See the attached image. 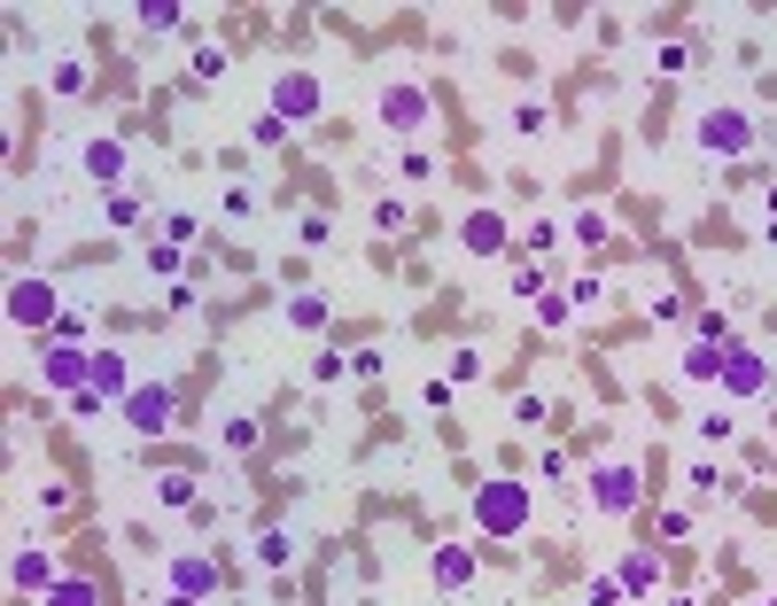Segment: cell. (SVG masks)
Segmentation results:
<instances>
[{
    "instance_id": "obj_1",
    "label": "cell",
    "mask_w": 777,
    "mask_h": 606,
    "mask_svg": "<svg viewBox=\"0 0 777 606\" xmlns=\"http://www.w3.org/2000/svg\"><path fill=\"white\" fill-rule=\"evenodd\" d=\"M467 522H475V537L513 545V537H529V522H537V490L513 482V474H490V482L467 498Z\"/></svg>"
},
{
    "instance_id": "obj_2",
    "label": "cell",
    "mask_w": 777,
    "mask_h": 606,
    "mask_svg": "<svg viewBox=\"0 0 777 606\" xmlns=\"http://www.w3.org/2000/svg\"><path fill=\"white\" fill-rule=\"evenodd\" d=\"M583 490H591V513L598 522H630V513L645 505V467L638 459H591V474H583Z\"/></svg>"
},
{
    "instance_id": "obj_3",
    "label": "cell",
    "mask_w": 777,
    "mask_h": 606,
    "mask_svg": "<svg viewBox=\"0 0 777 606\" xmlns=\"http://www.w3.org/2000/svg\"><path fill=\"white\" fill-rule=\"evenodd\" d=\"M427 110H436V102H427L420 78H389L381 94H374V117H381V133H397V140H420V133H427Z\"/></svg>"
},
{
    "instance_id": "obj_4",
    "label": "cell",
    "mask_w": 777,
    "mask_h": 606,
    "mask_svg": "<svg viewBox=\"0 0 777 606\" xmlns=\"http://www.w3.org/2000/svg\"><path fill=\"white\" fill-rule=\"evenodd\" d=\"M693 140H700V156H716V163H746V156H754V117H746V110H700V117H693Z\"/></svg>"
},
{
    "instance_id": "obj_5",
    "label": "cell",
    "mask_w": 777,
    "mask_h": 606,
    "mask_svg": "<svg viewBox=\"0 0 777 606\" xmlns=\"http://www.w3.org/2000/svg\"><path fill=\"white\" fill-rule=\"evenodd\" d=\"M723 404H762L769 389H777V366L754 351V342H731V351H723Z\"/></svg>"
},
{
    "instance_id": "obj_6",
    "label": "cell",
    "mask_w": 777,
    "mask_h": 606,
    "mask_svg": "<svg viewBox=\"0 0 777 606\" xmlns=\"http://www.w3.org/2000/svg\"><path fill=\"white\" fill-rule=\"evenodd\" d=\"M55 319H62L55 281H47V273H16V281H9V327H16V334H47Z\"/></svg>"
},
{
    "instance_id": "obj_7",
    "label": "cell",
    "mask_w": 777,
    "mask_h": 606,
    "mask_svg": "<svg viewBox=\"0 0 777 606\" xmlns=\"http://www.w3.org/2000/svg\"><path fill=\"white\" fill-rule=\"evenodd\" d=\"M32 374H39V389H47V397H62V404H70L78 389H94V342H85V351H70V342H47Z\"/></svg>"
},
{
    "instance_id": "obj_8",
    "label": "cell",
    "mask_w": 777,
    "mask_h": 606,
    "mask_svg": "<svg viewBox=\"0 0 777 606\" xmlns=\"http://www.w3.org/2000/svg\"><path fill=\"white\" fill-rule=\"evenodd\" d=\"M117 412H125V427L140 444H156V436H171V420H180V389H171V381H140Z\"/></svg>"
},
{
    "instance_id": "obj_9",
    "label": "cell",
    "mask_w": 777,
    "mask_h": 606,
    "mask_svg": "<svg viewBox=\"0 0 777 606\" xmlns=\"http://www.w3.org/2000/svg\"><path fill=\"white\" fill-rule=\"evenodd\" d=\"M265 110H273L288 133H296V125H311V117L327 110V85H319V70H281V78H273V102H265Z\"/></svg>"
},
{
    "instance_id": "obj_10",
    "label": "cell",
    "mask_w": 777,
    "mask_h": 606,
    "mask_svg": "<svg viewBox=\"0 0 777 606\" xmlns=\"http://www.w3.org/2000/svg\"><path fill=\"white\" fill-rule=\"evenodd\" d=\"M55 583H62L55 552H47V545H32V537H16V545H9V591H24V598H47Z\"/></svg>"
},
{
    "instance_id": "obj_11",
    "label": "cell",
    "mask_w": 777,
    "mask_h": 606,
    "mask_svg": "<svg viewBox=\"0 0 777 606\" xmlns=\"http://www.w3.org/2000/svg\"><path fill=\"white\" fill-rule=\"evenodd\" d=\"M459 241H467V256H505V249H513V226H505L498 203H475V210L459 218Z\"/></svg>"
},
{
    "instance_id": "obj_12",
    "label": "cell",
    "mask_w": 777,
    "mask_h": 606,
    "mask_svg": "<svg viewBox=\"0 0 777 606\" xmlns=\"http://www.w3.org/2000/svg\"><path fill=\"white\" fill-rule=\"evenodd\" d=\"M475 568H482V560H475V552H467L459 537H444L436 552H427V583H436L444 598H459V591H475Z\"/></svg>"
},
{
    "instance_id": "obj_13",
    "label": "cell",
    "mask_w": 777,
    "mask_h": 606,
    "mask_svg": "<svg viewBox=\"0 0 777 606\" xmlns=\"http://www.w3.org/2000/svg\"><path fill=\"white\" fill-rule=\"evenodd\" d=\"M163 591H187V598H218V560L210 552H171V568H163Z\"/></svg>"
},
{
    "instance_id": "obj_14",
    "label": "cell",
    "mask_w": 777,
    "mask_h": 606,
    "mask_svg": "<svg viewBox=\"0 0 777 606\" xmlns=\"http://www.w3.org/2000/svg\"><path fill=\"white\" fill-rule=\"evenodd\" d=\"M78 171H85L102 195H125V140H110V133L85 140V148H78Z\"/></svg>"
},
{
    "instance_id": "obj_15",
    "label": "cell",
    "mask_w": 777,
    "mask_h": 606,
    "mask_svg": "<svg viewBox=\"0 0 777 606\" xmlns=\"http://www.w3.org/2000/svg\"><path fill=\"white\" fill-rule=\"evenodd\" d=\"M94 389H102L110 404H125V397L140 389V381H133V358H125V351H110V342H94Z\"/></svg>"
},
{
    "instance_id": "obj_16",
    "label": "cell",
    "mask_w": 777,
    "mask_h": 606,
    "mask_svg": "<svg viewBox=\"0 0 777 606\" xmlns=\"http://www.w3.org/2000/svg\"><path fill=\"white\" fill-rule=\"evenodd\" d=\"M249 560L265 568V575H288V568H296V529H256Z\"/></svg>"
},
{
    "instance_id": "obj_17",
    "label": "cell",
    "mask_w": 777,
    "mask_h": 606,
    "mask_svg": "<svg viewBox=\"0 0 777 606\" xmlns=\"http://www.w3.org/2000/svg\"><path fill=\"white\" fill-rule=\"evenodd\" d=\"M676 381H693V389H716V381H723V351H716V342H693V351L676 358Z\"/></svg>"
},
{
    "instance_id": "obj_18",
    "label": "cell",
    "mask_w": 777,
    "mask_h": 606,
    "mask_svg": "<svg viewBox=\"0 0 777 606\" xmlns=\"http://www.w3.org/2000/svg\"><path fill=\"white\" fill-rule=\"evenodd\" d=\"M156 505H163V513H195V505H203V482H195L187 467H171V474H156Z\"/></svg>"
},
{
    "instance_id": "obj_19",
    "label": "cell",
    "mask_w": 777,
    "mask_h": 606,
    "mask_svg": "<svg viewBox=\"0 0 777 606\" xmlns=\"http://www.w3.org/2000/svg\"><path fill=\"white\" fill-rule=\"evenodd\" d=\"M615 575H622V591H630V598H653V591H661V552H622V568H615Z\"/></svg>"
},
{
    "instance_id": "obj_20",
    "label": "cell",
    "mask_w": 777,
    "mask_h": 606,
    "mask_svg": "<svg viewBox=\"0 0 777 606\" xmlns=\"http://www.w3.org/2000/svg\"><path fill=\"white\" fill-rule=\"evenodd\" d=\"M327 319H334V304H327L319 288H304V296H288V327H296V334H327Z\"/></svg>"
},
{
    "instance_id": "obj_21",
    "label": "cell",
    "mask_w": 777,
    "mask_h": 606,
    "mask_svg": "<svg viewBox=\"0 0 777 606\" xmlns=\"http://www.w3.org/2000/svg\"><path fill=\"white\" fill-rule=\"evenodd\" d=\"M47 85H55V94H62V102H78V94H85V85H94V70H85V55H55V70H47Z\"/></svg>"
},
{
    "instance_id": "obj_22",
    "label": "cell",
    "mask_w": 777,
    "mask_h": 606,
    "mask_svg": "<svg viewBox=\"0 0 777 606\" xmlns=\"http://www.w3.org/2000/svg\"><path fill=\"white\" fill-rule=\"evenodd\" d=\"M568 241H583V249H598V241H615V218H607V210H591V203H583V210H575V218H568Z\"/></svg>"
},
{
    "instance_id": "obj_23",
    "label": "cell",
    "mask_w": 777,
    "mask_h": 606,
    "mask_svg": "<svg viewBox=\"0 0 777 606\" xmlns=\"http://www.w3.org/2000/svg\"><path fill=\"white\" fill-rule=\"evenodd\" d=\"M39 606H102V583H94V575H62Z\"/></svg>"
},
{
    "instance_id": "obj_24",
    "label": "cell",
    "mask_w": 777,
    "mask_h": 606,
    "mask_svg": "<svg viewBox=\"0 0 777 606\" xmlns=\"http://www.w3.org/2000/svg\"><path fill=\"white\" fill-rule=\"evenodd\" d=\"M693 436H700V444H731V436H739V412H731V404H708V412L693 420Z\"/></svg>"
},
{
    "instance_id": "obj_25",
    "label": "cell",
    "mask_w": 777,
    "mask_h": 606,
    "mask_svg": "<svg viewBox=\"0 0 777 606\" xmlns=\"http://www.w3.org/2000/svg\"><path fill=\"white\" fill-rule=\"evenodd\" d=\"M148 273L180 288V273H187V249H180V241H148Z\"/></svg>"
},
{
    "instance_id": "obj_26",
    "label": "cell",
    "mask_w": 777,
    "mask_h": 606,
    "mask_svg": "<svg viewBox=\"0 0 777 606\" xmlns=\"http://www.w3.org/2000/svg\"><path fill=\"white\" fill-rule=\"evenodd\" d=\"M684 490H693V498H731L739 482H731V474H716L708 459H693V467H684Z\"/></svg>"
},
{
    "instance_id": "obj_27",
    "label": "cell",
    "mask_w": 777,
    "mask_h": 606,
    "mask_svg": "<svg viewBox=\"0 0 777 606\" xmlns=\"http://www.w3.org/2000/svg\"><path fill=\"white\" fill-rule=\"evenodd\" d=\"M537 327H545V334L575 327V304H568V288H545V296H537Z\"/></svg>"
},
{
    "instance_id": "obj_28",
    "label": "cell",
    "mask_w": 777,
    "mask_h": 606,
    "mask_svg": "<svg viewBox=\"0 0 777 606\" xmlns=\"http://www.w3.org/2000/svg\"><path fill=\"white\" fill-rule=\"evenodd\" d=\"M133 16H140V32H180V24H187V16H180V0H140Z\"/></svg>"
},
{
    "instance_id": "obj_29",
    "label": "cell",
    "mask_w": 777,
    "mask_h": 606,
    "mask_svg": "<svg viewBox=\"0 0 777 606\" xmlns=\"http://www.w3.org/2000/svg\"><path fill=\"white\" fill-rule=\"evenodd\" d=\"M693 342H716V351H731V342H739L731 311H700V319H693Z\"/></svg>"
},
{
    "instance_id": "obj_30",
    "label": "cell",
    "mask_w": 777,
    "mask_h": 606,
    "mask_svg": "<svg viewBox=\"0 0 777 606\" xmlns=\"http://www.w3.org/2000/svg\"><path fill=\"white\" fill-rule=\"evenodd\" d=\"M397 180H436V156H427L420 140H404L397 148Z\"/></svg>"
},
{
    "instance_id": "obj_31",
    "label": "cell",
    "mask_w": 777,
    "mask_h": 606,
    "mask_svg": "<svg viewBox=\"0 0 777 606\" xmlns=\"http://www.w3.org/2000/svg\"><path fill=\"white\" fill-rule=\"evenodd\" d=\"M404 226H412V203L404 195H381L374 203V233H404Z\"/></svg>"
},
{
    "instance_id": "obj_32",
    "label": "cell",
    "mask_w": 777,
    "mask_h": 606,
    "mask_svg": "<svg viewBox=\"0 0 777 606\" xmlns=\"http://www.w3.org/2000/svg\"><path fill=\"white\" fill-rule=\"evenodd\" d=\"M505 288H513V296H522V304H537V296H545L552 281H545V273L529 265V256H522V265H513V273H505Z\"/></svg>"
},
{
    "instance_id": "obj_33",
    "label": "cell",
    "mask_w": 777,
    "mask_h": 606,
    "mask_svg": "<svg viewBox=\"0 0 777 606\" xmlns=\"http://www.w3.org/2000/svg\"><path fill=\"white\" fill-rule=\"evenodd\" d=\"M513 133H522V140H545V133H552V110H545V102H522V110H513Z\"/></svg>"
},
{
    "instance_id": "obj_34",
    "label": "cell",
    "mask_w": 777,
    "mask_h": 606,
    "mask_svg": "<svg viewBox=\"0 0 777 606\" xmlns=\"http://www.w3.org/2000/svg\"><path fill=\"white\" fill-rule=\"evenodd\" d=\"M568 304H575V311H598V304H607V281H598V273L568 281Z\"/></svg>"
},
{
    "instance_id": "obj_35",
    "label": "cell",
    "mask_w": 777,
    "mask_h": 606,
    "mask_svg": "<svg viewBox=\"0 0 777 606\" xmlns=\"http://www.w3.org/2000/svg\"><path fill=\"white\" fill-rule=\"evenodd\" d=\"M256 436H265V427H256L249 412H233V420H226V451H256Z\"/></svg>"
},
{
    "instance_id": "obj_36",
    "label": "cell",
    "mask_w": 777,
    "mask_h": 606,
    "mask_svg": "<svg viewBox=\"0 0 777 606\" xmlns=\"http://www.w3.org/2000/svg\"><path fill=\"white\" fill-rule=\"evenodd\" d=\"M249 148H288V125H281L273 110H265V117H256V125H249Z\"/></svg>"
},
{
    "instance_id": "obj_37",
    "label": "cell",
    "mask_w": 777,
    "mask_h": 606,
    "mask_svg": "<svg viewBox=\"0 0 777 606\" xmlns=\"http://www.w3.org/2000/svg\"><path fill=\"white\" fill-rule=\"evenodd\" d=\"M47 342H70V351H85V311H62V319L47 327Z\"/></svg>"
},
{
    "instance_id": "obj_38",
    "label": "cell",
    "mask_w": 777,
    "mask_h": 606,
    "mask_svg": "<svg viewBox=\"0 0 777 606\" xmlns=\"http://www.w3.org/2000/svg\"><path fill=\"white\" fill-rule=\"evenodd\" d=\"M342 374H351V358H342V351H319V358H311V381H319V389H334Z\"/></svg>"
},
{
    "instance_id": "obj_39",
    "label": "cell",
    "mask_w": 777,
    "mask_h": 606,
    "mask_svg": "<svg viewBox=\"0 0 777 606\" xmlns=\"http://www.w3.org/2000/svg\"><path fill=\"white\" fill-rule=\"evenodd\" d=\"M210 78H226V47L203 39V47H195V85H210Z\"/></svg>"
},
{
    "instance_id": "obj_40",
    "label": "cell",
    "mask_w": 777,
    "mask_h": 606,
    "mask_svg": "<svg viewBox=\"0 0 777 606\" xmlns=\"http://www.w3.org/2000/svg\"><path fill=\"white\" fill-rule=\"evenodd\" d=\"M296 233H304V249H327V241H334V218H327V210H304Z\"/></svg>"
},
{
    "instance_id": "obj_41",
    "label": "cell",
    "mask_w": 777,
    "mask_h": 606,
    "mask_svg": "<svg viewBox=\"0 0 777 606\" xmlns=\"http://www.w3.org/2000/svg\"><path fill=\"white\" fill-rule=\"evenodd\" d=\"M630 591H622V575H591V598L583 606H622Z\"/></svg>"
},
{
    "instance_id": "obj_42",
    "label": "cell",
    "mask_w": 777,
    "mask_h": 606,
    "mask_svg": "<svg viewBox=\"0 0 777 606\" xmlns=\"http://www.w3.org/2000/svg\"><path fill=\"white\" fill-rule=\"evenodd\" d=\"M102 412H110L102 389H78V397H70V420H102Z\"/></svg>"
},
{
    "instance_id": "obj_43",
    "label": "cell",
    "mask_w": 777,
    "mask_h": 606,
    "mask_svg": "<svg viewBox=\"0 0 777 606\" xmlns=\"http://www.w3.org/2000/svg\"><path fill=\"white\" fill-rule=\"evenodd\" d=\"M513 420H522V427H545V397L522 389V397H513Z\"/></svg>"
},
{
    "instance_id": "obj_44",
    "label": "cell",
    "mask_w": 777,
    "mask_h": 606,
    "mask_svg": "<svg viewBox=\"0 0 777 606\" xmlns=\"http://www.w3.org/2000/svg\"><path fill=\"white\" fill-rule=\"evenodd\" d=\"M661 537H669V545H684V537H693V513L669 505V513H661Z\"/></svg>"
},
{
    "instance_id": "obj_45",
    "label": "cell",
    "mask_w": 777,
    "mask_h": 606,
    "mask_svg": "<svg viewBox=\"0 0 777 606\" xmlns=\"http://www.w3.org/2000/svg\"><path fill=\"white\" fill-rule=\"evenodd\" d=\"M444 381H452V389H459V381H482V351H459V358H452V374H444Z\"/></svg>"
},
{
    "instance_id": "obj_46",
    "label": "cell",
    "mask_w": 777,
    "mask_h": 606,
    "mask_svg": "<svg viewBox=\"0 0 777 606\" xmlns=\"http://www.w3.org/2000/svg\"><path fill=\"white\" fill-rule=\"evenodd\" d=\"M163 241L187 249V241H195V218H187V210H163Z\"/></svg>"
},
{
    "instance_id": "obj_47",
    "label": "cell",
    "mask_w": 777,
    "mask_h": 606,
    "mask_svg": "<svg viewBox=\"0 0 777 606\" xmlns=\"http://www.w3.org/2000/svg\"><path fill=\"white\" fill-rule=\"evenodd\" d=\"M110 226H140V195H110Z\"/></svg>"
},
{
    "instance_id": "obj_48",
    "label": "cell",
    "mask_w": 777,
    "mask_h": 606,
    "mask_svg": "<svg viewBox=\"0 0 777 606\" xmlns=\"http://www.w3.org/2000/svg\"><path fill=\"white\" fill-rule=\"evenodd\" d=\"M653 62H661V70H669V78H676V70H693V47H676V39H669V47H661V55H653Z\"/></svg>"
},
{
    "instance_id": "obj_49",
    "label": "cell",
    "mask_w": 777,
    "mask_h": 606,
    "mask_svg": "<svg viewBox=\"0 0 777 606\" xmlns=\"http://www.w3.org/2000/svg\"><path fill=\"white\" fill-rule=\"evenodd\" d=\"M529 249H560V226L552 218H529Z\"/></svg>"
},
{
    "instance_id": "obj_50",
    "label": "cell",
    "mask_w": 777,
    "mask_h": 606,
    "mask_svg": "<svg viewBox=\"0 0 777 606\" xmlns=\"http://www.w3.org/2000/svg\"><path fill=\"white\" fill-rule=\"evenodd\" d=\"M156 606H203V598H187V591H163V598H156Z\"/></svg>"
},
{
    "instance_id": "obj_51",
    "label": "cell",
    "mask_w": 777,
    "mask_h": 606,
    "mask_svg": "<svg viewBox=\"0 0 777 606\" xmlns=\"http://www.w3.org/2000/svg\"><path fill=\"white\" fill-rule=\"evenodd\" d=\"M762 210H769V218H777V187H769V195H762Z\"/></svg>"
},
{
    "instance_id": "obj_52",
    "label": "cell",
    "mask_w": 777,
    "mask_h": 606,
    "mask_svg": "<svg viewBox=\"0 0 777 606\" xmlns=\"http://www.w3.org/2000/svg\"><path fill=\"white\" fill-rule=\"evenodd\" d=\"M669 606H700V598H669Z\"/></svg>"
},
{
    "instance_id": "obj_53",
    "label": "cell",
    "mask_w": 777,
    "mask_h": 606,
    "mask_svg": "<svg viewBox=\"0 0 777 606\" xmlns=\"http://www.w3.org/2000/svg\"><path fill=\"white\" fill-rule=\"evenodd\" d=\"M754 606H777V591H769V598H754Z\"/></svg>"
}]
</instances>
